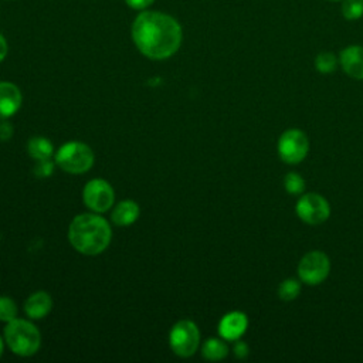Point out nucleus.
Here are the masks:
<instances>
[{"mask_svg": "<svg viewBox=\"0 0 363 363\" xmlns=\"http://www.w3.org/2000/svg\"><path fill=\"white\" fill-rule=\"evenodd\" d=\"M132 38L138 50L150 60H166L180 47L183 31L170 14L146 10L132 24Z\"/></svg>", "mask_w": 363, "mask_h": 363, "instance_id": "f257e3e1", "label": "nucleus"}, {"mask_svg": "<svg viewBox=\"0 0 363 363\" xmlns=\"http://www.w3.org/2000/svg\"><path fill=\"white\" fill-rule=\"evenodd\" d=\"M111 227L108 221L96 214L77 216L68 231V238L72 247L85 254L96 255L102 252L111 242Z\"/></svg>", "mask_w": 363, "mask_h": 363, "instance_id": "f03ea898", "label": "nucleus"}, {"mask_svg": "<svg viewBox=\"0 0 363 363\" xmlns=\"http://www.w3.org/2000/svg\"><path fill=\"white\" fill-rule=\"evenodd\" d=\"M4 337L9 347L20 356L34 354L41 343L38 329L23 319H13L4 329Z\"/></svg>", "mask_w": 363, "mask_h": 363, "instance_id": "7ed1b4c3", "label": "nucleus"}, {"mask_svg": "<svg viewBox=\"0 0 363 363\" xmlns=\"http://www.w3.org/2000/svg\"><path fill=\"white\" fill-rule=\"evenodd\" d=\"M55 162L62 170L78 174L91 169L94 163V153L85 143L68 142L57 152Z\"/></svg>", "mask_w": 363, "mask_h": 363, "instance_id": "20e7f679", "label": "nucleus"}, {"mask_svg": "<svg viewBox=\"0 0 363 363\" xmlns=\"http://www.w3.org/2000/svg\"><path fill=\"white\" fill-rule=\"evenodd\" d=\"M309 150V140L305 132L299 129L285 130L278 140V155L289 164H296L305 159Z\"/></svg>", "mask_w": 363, "mask_h": 363, "instance_id": "39448f33", "label": "nucleus"}, {"mask_svg": "<svg viewBox=\"0 0 363 363\" xmlns=\"http://www.w3.org/2000/svg\"><path fill=\"white\" fill-rule=\"evenodd\" d=\"M330 271V261L322 251H311L302 257L298 265V275L308 285L323 282Z\"/></svg>", "mask_w": 363, "mask_h": 363, "instance_id": "423d86ee", "label": "nucleus"}, {"mask_svg": "<svg viewBox=\"0 0 363 363\" xmlns=\"http://www.w3.org/2000/svg\"><path fill=\"white\" fill-rule=\"evenodd\" d=\"M200 332L191 320L177 322L170 332V346L173 352L182 357L194 354L199 347Z\"/></svg>", "mask_w": 363, "mask_h": 363, "instance_id": "0eeeda50", "label": "nucleus"}, {"mask_svg": "<svg viewBox=\"0 0 363 363\" xmlns=\"http://www.w3.org/2000/svg\"><path fill=\"white\" fill-rule=\"evenodd\" d=\"M296 214L306 224L318 225L329 218L330 206L320 194L306 193L296 203Z\"/></svg>", "mask_w": 363, "mask_h": 363, "instance_id": "6e6552de", "label": "nucleus"}, {"mask_svg": "<svg viewBox=\"0 0 363 363\" xmlns=\"http://www.w3.org/2000/svg\"><path fill=\"white\" fill-rule=\"evenodd\" d=\"M113 199L115 196L111 184L102 179H94L84 187V201L96 213L106 211L113 204Z\"/></svg>", "mask_w": 363, "mask_h": 363, "instance_id": "1a4fd4ad", "label": "nucleus"}, {"mask_svg": "<svg viewBox=\"0 0 363 363\" xmlns=\"http://www.w3.org/2000/svg\"><path fill=\"white\" fill-rule=\"evenodd\" d=\"M343 71L354 78L363 79V47L362 45H349L342 50L339 57Z\"/></svg>", "mask_w": 363, "mask_h": 363, "instance_id": "9d476101", "label": "nucleus"}, {"mask_svg": "<svg viewBox=\"0 0 363 363\" xmlns=\"http://www.w3.org/2000/svg\"><path fill=\"white\" fill-rule=\"evenodd\" d=\"M248 319L242 312H230L223 316L218 325V332L225 340H237L247 329Z\"/></svg>", "mask_w": 363, "mask_h": 363, "instance_id": "9b49d317", "label": "nucleus"}, {"mask_svg": "<svg viewBox=\"0 0 363 363\" xmlns=\"http://www.w3.org/2000/svg\"><path fill=\"white\" fill-rule=\"evenodd\" d=\"M21 105L20 89L11 82H0V119L14 115Z\"/></svg>", "mask_w": 363, "mask_h": 363, "instance_id": "f8f14e48", "label": "nucleus"}, {"mask_svg": "<svg viewBox=\"0 0 363 363\" xmlns=\"http://www.w3.org/2000/svg\"><path fill=\"white\" fill-rule=\"evenodd\" d=\"M52 308V299L51 296L44 292L38 291L33 294L24 303V311L26 313L33 318V319H41L44 318Z\"/></svg>", "mask_w": 363, "mask_h": 363, "instance_id": "ddd939ff", "label": "nucleus"}, {"mask_svg": "<svg viewBox=\"0 0 363 363\" xmlns=\"http://www.w3.org/2000/svg\"><path fill=\"white\" fill-rule=\"evenodd\" d=\"M138 216L139 206L132 200H123L112 211V221L116 225H129L136 221Z\"/></svg>", "mask_w": 363, "mask_h": 363, "instance_id": "4468645a", "label": "nucleus"}, {"mask_svg": "<svg viewBox=\"0 0 363 363\" xmlns=\"http://www.w3.org/2000/svg\"><path fill=\"white\" fill-rule=\"evenodd\" d=\"M201 353H203V357L207 360H221L227 356L228 347L223 340L211 337L204 342L201 347Z\"/></svg>", "mask_w": 363, "mask_h": 363, "instance_id": "2eb2a0df", "label": "nucleus"}, {"mask_svg": "<svg viewBox=\"0 0 363 363\" xmlns=\"http://www.w3.org/2000/svg\"><path fill=\"white\" fill-rule=\"evenodd\" d=\"M27 150H28L30 156L34 157L35 160H44L51 156L52 145L48 139L35 136L27 143Z\"/></svg>", "mask_w": 363, "mask_h": 363, "instance_id": "dca6fc26", "label": "nucleus"}, {"mask_svg": "<svg viewBox=\"0 0 363 363\" xmlns=\"http://www.w3.org/2000/svg\"><path fill=\"white\" fill-rule=\"evenodd\" d=\"M337 67V58L333 52L322 51L315 57V68L322 74H330Z\"/></svg>", "mask_w": 363, "mask_h": 363, "instance_id": "f3484780", "label": "nucleus"}, {"mask_svg": "<svg viewBox=\"0 0 363 363\" xmlns=\"http://www.w3.org/2000/svg\"><path fill=\"white\" fill-rule=\"evenodd\" d=\"M299 294H301V284L296 279L288 278L279 284L278 295L282 301H292L298 298Z\"/></svg>", "mask_w": 363, "mask_h": 363, "instance_id": "a211bd4d", "label": "nucleus"}, {"mask_svg": "<svg viewBox=\"0 0 363 363\" xmlns=\"http://www.w3.org/2000/svg\"><path fill=\"white\" fill-rule=\"evenodd\" d=\"M340 11L349 21L359 20L363 16V0H343Z\"/></svg>", "mask_w": 363, "mask_h": 363, "instance_id": "6ab92c4d", "label": "nucleus"}, {"mask_svg": "<svg viewBox=\"0 0 363 363\" xmlns=\"http://www.w3.org/2000/svg\"><path fill=\"white\" fill-rule=\"evenodd\" d=\"M284 186L289 194H301L305 190V180L298 173H288L284 179Z\"/></svg>", "mask_w": 363, "mask_h": 363, "instance_id": "aec40b11", "label": "nucleus"}, {"mask_svg": "<svg viewBox=\"0 0 363 363\" xmlns=\"http://www.w3.org/2000/svg\"><path fill=\"white\" fill-rule=\"evenodd\" d=\"M17 315V306L13 302V299L7 296H0V320L10 322L16 319Z\"/></svg>", "mask_w": 363, "mask_h": 363, "instance_id": "412c9836", "label": "nucleus"}, {"mask_svg": "<svg viewBox=\"0 0 363 363\" xmlns=\"http://www.w3.org/2000/svg\"><path fill=\"white\" fill-rule=\"evenodd\" d=\"M52 163L48 159L44 160H37V164L34 167V174L37 177H47L52 173Z\"/></svg>", "mask_w": 363, "mask_h": 363, "instance_id": "4be33fe9", "label": "nucleus"}, {"mask_svg": "<svg viewBox=\"0 0 363 363\" xmlns=\"http://www.w3.org/2000/svg\"><path fill=\"white\" fill-rule=\"evenodd\" d=\"M155 0H125V3L135 10H145L147 9Z\"/></svg>", "mask_w": 363, "mask_h": 363, "instance_id": "5701e85b", "label": "nucleus"}, {"mask_svg": "<svg viewBox=\"0 0 363 363\" xmlns=\"http://www.w3.org/2000/svg\"><path fill=\"white\" fill-rule=\"evenodd\" d=\"M234 354H235L238 359L247 357V354H248V346H247V343H244V342H241V340L235 342V345H234Z\"/></svg>", "mask_w": 363, "mask_h": 363, "instance_id": "b1692460", "label": "nucleus"}, {"mask_svg": "<svg viewBox=\"0 0 363 363\" xmlns=\"http://www.w3.org/2000/svg\"><path fill=\"white\" fill-rule=\"evenodd\" d=\"M11 135H13V128H11V125L7 123V122L0 123V139H1V140H6V139H9Z\"/></svg>", "mask_w": 363, "mask_h": 363, "instance_id": "393cba45", "label": "nucleus"}, {"mask_svg": "<svg viewBox=\"0 0 363 363\" xmlns=\"http://www.w3.org/2000/svg\"><path fill=\"white\" fill-rule=\"evenodd\" d=\"M6 55H7V41H6V38L0 34V61H3Z\"/></svg>", "mask_w": 363, "mask_h": 363, "instance_id": "a878e982", "label": "nucleus"}, {"mask_svg": "<svg viewBox=\"0 0 363 363\" xmlns=\"http://www.w3.org/2000/svg\"><path fill=\"white\" fill-rule=\"evenodd\" d=\"M1 353H3V340L0 339V356H1Z\"/></svg>", "mask_w": 363, "mask_h": 363, "instance_id": "bb28decb", "label": "nucleus"}, {"mask_svg": "<svg viewBox=\"0 0 363 363\" xmlns=\"http://www.w3.org/2000/svg\"><path fill=\"white\" fill-rule=\"evenodd\" d=\"M330 1H339V0H330Z\"/></svg>", "mask_w": 363, "mask_h": 363, "instance_id": "cd10ccee", "label": "nucleus"}]
</instances>
